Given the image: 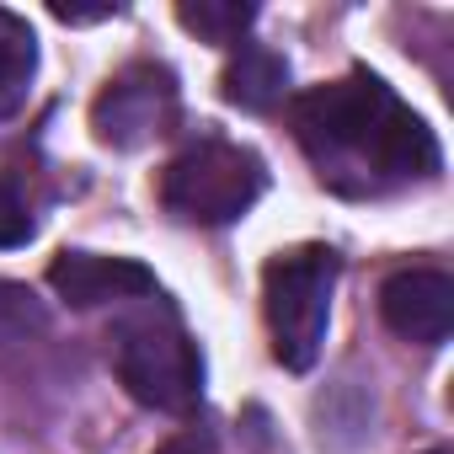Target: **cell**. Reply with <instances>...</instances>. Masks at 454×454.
I'll return each instance as SVG.
<instances>
[{"label": "cell", "instance_id": "ba28073f", "mask_svg": "<svg viewBox=\"0 0 454 454\" xmlns=\"http://www.w3.org/2000/svg\"><path fill=\"white\" fill-rule=\"evenodd\" d=\"M219 86H224V102L241 113H273L289 97V65H284V54H273L262 43H241L236 59L224 65Z\"/></svg>", "mask_w": 454, "mask_h": 454}, {"label": "cell", "instance_id": "3957f363", "mask_svg": "<svg viewBox=\"0 0 454 454\" xmlns=\"http://www.w3.org/2000/svg\"><path fill=\"white\" fill-rule=\"evenodd\" d=\"M113 374L123 390L150 411H192L203 395V358L198 342L182 332L171 310L129 316L113 326Z\"/></svg>", "mask_w": 454, "mask_h": 454}, {"label": "cell", "instance_id": "5b68a950", "mask_svg": "<svg viewBox=\"0 0 454 454\" xmlns=\"http://www.w3.org/2000/svg\"><path fill=\"white\" fill-rule=\"evenodd\" d=\"M176 113H182L176 75L166 65L139 59V65H123L102 86V97L91 102V129L113 150H145L176 129Z\"/></svg>", "mask_w": 454, "mask_h": 454}, {"label": "cell", "instance_id": "6da1fadb", "mask_svg": "<svg viewBox=\"0 0 454 454\" xmlns=\"http://www.w3.org/2000/svg\"><path fill=\"white\" fill-rule=\"evenodd\" d=\"M300 150L316 160L321 182L342 192H385L438 171L433 129L369 70L294 97L289 107Z\"/></svg>", "mask_w": 454, "mask_h": 454}, {"label": "cell", "instance_id": "277c9868", "mask_svg": "<svg viewBox=\"0 0 454 454\" xmlns=\"http://www.w3.org/2000/svg\"><path fill=\"white\" fill-rule=\"evenodd\" d=\"M268 187L262 160L231 139H198L160 171V203L182 224H231Z\"/></svg>", "mask_w": 454, "mask_h": 454}, {"label": "cell", "instance_id": "7c38bea8", "mask_svg": "<svg viewBox=\"0 0 454 454\" xmlns=\"http://www.w3.org/2000/svg\"><path fill=\"white\" fill-rule=\"evenodd\" d=\"M33 236V214H27V203H22V192L12 187V182H0V252L6 247H22Z\"/></svg>", "mask_w": 454, "mask_h": 454}, {"label": "cell", "instance_id": "9c48e42d", "mask_svg": "<svg viewBox=\"0 0 454 454\" xmlns=\"http://www.w3.org/2000/svg\"><path fill=\"white\" fill-rule=\"evenodd\" d=\"M38 75V38L17 12H0V118H17L27 107Z\"/></svg>", "mask_w": 454, "mask_h": 454}, {"label": "cell", "instance_id": "4fadbf2b", "mask_svg": "<svg viewBox=\"0 0 454 454\" xmlns=\"http://www.w3.org/2000/svg\"><path fill=\"white\" fill-rule=\"evenodd\" d=\"M49 12L59 22H107V17H118V6H65V0H54Z\"/></svg>", "mask_w": 454, "mask_h": 454}, {"label": "cell", "instance_id": "8992f818", "mask_svg": "<svg viewBox=\"0 0 454 454\" xmlns=\"http://www.w3.org/2000/svg\"><path fill=\"white\" fill-rule=\"evenodd\" d=\"M380 316L401 342L438 348L454 332V278L438 268H401L380 289Z\"/></svg>", "mask_w": 454, "mask_h": 454}, {"label": "cell", "instance_id": "8fae6325", "mask_svg": "<svg viewBox=\"0 0 454 454\" xmlns=\"http://www.w3.org/2000/svg\"><path fill=\"white\" fill-rule=\"evenodd\" d=\"M43 332H49L43 300H38L27 284L0 278V358H6V353H22V348L38 342Z\"/></svg>", "mask_w": 454, "mask_h": 454}, {"label": "cell", "instance_id": "52a82bcc", "mask_svg": "<svg viewBox=\"0 0 454 454\" xmlns=\"http://www.w3.org/2000/svg\"><path fill=\"white\" fill-rule=\"evenodd\" d=\"M49 289L75 305V310H97L113 300H145L155 294V273L134 257H97V252H59L49 262Z\"/></svg>", "mask_w": 454, "mask_h": 454}, {"label": "cell", "instance_id": "7a4b0ae2", "mask_svg": "<svg viewBox=\"0 0 454 454\" xmlns=\"http://www.w3.org/2000/svg\"><path fill=\"white\" fill-rule=\"evenodd\" d=\"M337 289V252L332 247H289L262 273V316L273 332V358L305 374L321 358L326 321Z\"/></svg>", "mask_w": 454, "mask_h": 454}, {"label": "cell", "instance_id": "30bf717a", "mask_svg": "<svg viewBox=\"0 0 454 454\" xmlns=\"http://www.w3.org/2000/svg\"><path fill=\"white\" fill-rule=\"evenodd\" d=\"M176 22L187 33H198L203 43H241L247 27L257 22V6L252 0H182Z\"/></svg>", "mask_w": 454, "mask_h": 454}, {"label": "cell", "instance_id": "5bb4252c", "mask_svg": "<svg viewBox=\"0 0 454 454\" xmlns=\"http://www.w3.org/2000/svg\"><path fill=\"white\" fill-rule=\"evenodd\" d=\"M427 454H443V449H427Z\"/></svg>", "mask_w": 454, "mask_h": 454}]
</instances>
